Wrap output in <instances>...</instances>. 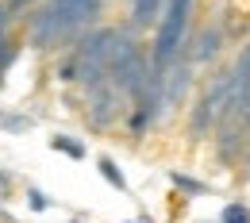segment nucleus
<instances>
[{
    "instance_id": "obj_10",
    "label": "nucleus",
    "mask_w": 250,
    "mask_h": 223,
    "mask_svg": "<svg viewBox=\"0 0 250 223\" xmlns=\"http://www.w3.org/2000/svg\"><path fill=\"white\" fill-rule=\"evenodd\" d=\"M20 50H23V39H16V35H0V85H4V77H8V69L16 65L20 58Z\"/></svg>"
},
{
    "instance_id": "obj_14",
    "label": "nucleus",
    "mask_w": 250,
    "mask_h": 223,
    "mask_svg": "<svg viewBox=\"0 0 250 223\" xmlns=\"http://www.w3.org/2000/svg\"><path fill=\"white\" fill-rule=\"evenodd\" d=\"M27 208H31V212H50V208H54V200H50L42 189L27 185Z\"/></svg>"
},
{
    "instance_id": "obj_20",
    "label": "nucleus",
    "mask_w": 250,
    "mask_h": 223,
    "mask_svg": "<svg viewBox=\"0 0 250 223\" xmlns=\"http://www.w3.org/2000/svg\"><path fill=\"white\" fill-rule=\"evenodd\" d=\"M124 223H150V220H146V216H139V220H124Z\"/></svg>"
},
{
    "instance_id": "obj_12",
    "label": "nucleus",
    "mask_w": 250,
    "mask_h": 223,
    "mask_svg": "<svg viewBox=\"0 0 250 223\" xmlns=\"http://www.w3.org/2000/svg\"><path fill=\"white\" fill-rule=\"evenodd\" d=\"M35 120L31 116H23V112H4L0 108V131L4 135H23V131H31Z\"/></svg>"
},
{
    "instance_id": "obj_6",
    "label": "nucleus",
    "mask_w": 250,
    "mask_h": 223,
    "mask_svg": "<svg viewBox=\"0 0 250 223\" xmlns=\"http://www.w3.org/2000/svg\"><path fill=\"white\" fill-rule=\"evenodd\" d=\"M219 50H223V27H212V23H208L204 31L196 35V42H192V50H188L185 58L192 65H208Z\"/></svg>"
},
{
    "instance_id": "obj_4",
    "label": "nucleus",
    "mask_w": 250,
    "mask_h": 223,
    "mask_svg": "<svg viewBox=\"0 0 250 223\" xmlns=\"http://www.w3.org/2000/svg\"><path fill=\"white\" fill-rule=\"evenodd\" d=\"M81 96H85V123H89V131L104 135V131H112L124 120V96L116 93L108 81L93 85V89H81Z\"/></svg>"
},
{
    "instance_id": "obj_2",
    "label": "nucleus",
    "mask_w": 250,
    "mask_h": 223,
    "mask_svg": "<svg viewBox=\"0 0 250 223\" xmlns=\"http://www.w3.org/2000/svg\"><path fill=\"white\" fill-rule=\"evenodd\" d=\"M116 27H89L77 35V46L69 50L77 62V89H93L108 81V46H112Z\"/></svg>"
},
{
    "instance_id": "obj_3",
    "label": "nucleus",
    "mask_w": 250,
    "mask_h": 223,
    "mask_svg": "<svg viewBox=\"0 0 250 223\" xmlns=\"http://www.w3.org/2000/svg\"><path fill=\"white\" fill-rule=\"evenodd\" d=\"M231 89H235L231 73H219L216 81L204 89V96L196 100V108L188 116V139H208V131L219 123V116H223V108L231 100Z\"/></svg>"
},
{
    "instance_id": "obj_9",
    "label": "nucleus",
    "mask_w": 250,
    "mask_h": 223,
    "mask_svg": "<svg viewBox=\"0 0 250 223\" xmlns=\"http://www.w3.org/2000/svg\"><path fill=\"white\" fill-rule=\"evenodd\" d=\"M169 185L181 192V196H208L212 185H204L200 177H188L185 169H169Z\"/></svg>"
},
{
    "instance_id": "obj_18",
    "label": "nucleus",
    "mask_w": 250,
    "mask_h": 223,
    "mask_svg": "<svg viewBox=\"0 0 250 223\" xmlns=\"http://www.w3.org/2000/svg\"><path fill=\"white\" fill-rule=\"evenodd\" d=\"M8 189H12V181H8V173H4V169H0V200H4V196H8Z\"/></svg>"
},
{
    "instance_id": "obj_8",
    "label": "nucleus",
    "mask_w": 250,
    "mask_h": 223,
    "mask_svg": "<svg viewBox=\"0 0 250 223\" xmlns=\"http://www.w3.org/2000/svg\"><path fill=\"white\" fill-rule=\"evenodd\" d=\"M50 150L62 154V158H69V162H85L89 158V146H85L81 139H73V135H54V139H50Z\"/></svg>"
},
{
    "instance_id": "obj_17",
    "label": "nucleus",
    "mask_w": 250,
    "mask_h": 223,
    "mask_svg": "<svg viewBox=\"0 0 250 223\" xmlns=\"http://www.w3.org/2000/svg\"><path fill=\"white\" fill-rule=\"evenodd\" d=\"M12 27V16H8V8H4V0H0V35H8Z\"/></svg>"
},
{
    "instance_id": "obj_5",
    "label": "nucleus",
    "mask_w": 250,
    "mask_h": 223,
    "mask_svg": "<svg viewBox=\"0 0 250 223\" xmlns=\"http://www.w3.org/2000/svg\"><path fill=\"white\" fill-rule=\"evenodd\" d=\"M23 39H27V46L35 50H54V46H62V27H58V16H54V8L50 4H35L31 12L23 16Z\"/></svg>"
},
{
    "instance_id": "obj_15",
    "label": "nucleus",
    "mask_w": 250,
    "mask_h": 223,
    "mask_svg": "<svg viewBox=\"0 0 250 223\" xmlns=\"http://www.w3.org/2000/svg\"><path fill=\"white\" fill-rule=\"evenodd\" d=\"M58 81L62 85H77V62H73V54H65L58 62Z\"/></svg>"
},
{
    "instance_id": "obj_11",
    "label": "nucleus",
    "mask_w": 250,
    "mask_h": 223,
    "mask_svg": "<svg viewBox=\"0 0 250 223\" xmlns=\"http://www.w3.org/2000/svg\"><path fill=\"white\" fill-rule=\"evenodd\" d=\"M96 169H100V177L112 185L116 192H131V185H127V177H124V169L116 165V158H108V154H100L96 158Z\"/></svg>"
},
{
    "instance_id": "obj_19",
    "label": "nucleus",
    "mask_w": 250,
    "mask_h": 223,
    "mask_svg": "<svg viewBox=\"0 0 250 223\" xmlns=\"http://www.w3.org/2000/svg\"><path fill=\"white\" fill-rule=\"evenodd\" d=\"M231 4H235V8L243 12V16H250V0H231Z\"/></svg>"
},
{
    "instance_id": "obj_7",
    "label": "nucleus",
    "mask_w": 250,
    "mask_h": 223,
    "mask_svg": "<svg viewBox=\"0 0 250 223\" xmlns=\"http://www.w3.org/2000/svg\"><path fill=\"white\" fill-rule=\"evenodd\" d=\"M150 123H154V112L143 108V104H131V108L124 112V127H127L131 139H143V135L150 131Z\"/></svg>"
},
{
    "instance_id": "obj_16",
    "label": "nucleus",
    "mask_w": 250,
    "mask_h": 223,
    "mask_svg": "<svg viewBox=\"0 0 250 223\" xmlns=\"http://www.w3.org/2000/svg\"><path fill=\"white\" fill-rule=\"evenodd\" d=\"M35 4H42V0H4V8H8V16L16 20V16H27Z\"/></svg>"
},
{
    "instance_id": "obj_13",
    "label": "nucleus",
    "mask_w": 250,
    "mask_h": 223,
    "mask_svg": "<svg viewBox=\"0 0 250 223\" xmlns=\"http://www.w3.org/2000/svg\"><path fill=\"white\" fill-rule=\"evenodd\" d=\"M216 223H250V204H243V200H227Z\"/></svg>"
},
{
    "instance_id": "obj_1",
    "label": "nucleus",
    "mask_w": 250,
    "mask_h": 223,
    "mask_svg": "<svg viewBox=\"0 0 250 223\" xmlns=\"http://www.w3.org/2000/svg\"><path fill=\"white\" fill-rule=\"evenodd\" d=\"M192 4L196 0H166V8L158 16L154 46H150V73L154 77H166V69L181 58L185 35H188V20H192Z\"/></svg>"
},
{
    "instance_id": "obj_21",
    "label": "nucleus",
    "mask_w": 250,
    "mask_h": 223,
    "mask_svg": "<svg viewBox=\"0 0 250 223\" xmlns=\"http://www.w3.org/2000/svg\"><path fill=\"white\" fill-rule=\"evenodd\" d=\"M69 223H89V220H69Z\"/></svg>"
}]
</instances>
